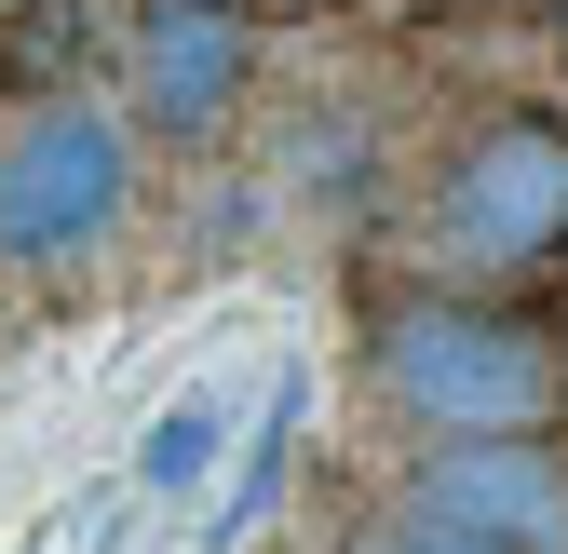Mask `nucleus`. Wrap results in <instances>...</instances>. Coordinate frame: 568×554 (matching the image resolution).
<instances>
[{
	"mask_svg": "<svg viewBox=\"0 0 568 554\" xmlns=\"http://www.w3.org/2000/svg\"><path fill=\"white\" fill-rule=\"evenodd\" d=\"M366 379L379 406L434 447V433H541L568 406V352L541 311H501V298H460V285H406L379 298L366 325Z\"/></svg>",
	"mask_w": 568,
	"mask_h": 554,
	"instance_id": "obj_1",
	"label": "nucleus"
},
{
	"mask_svg": "<svg viewBox=\"0 0 568 554\" xmlns=\"http://www.w3.org/2000/svg\"><path fill=\"white\" fill-rule=\"evenodd\" d=\"M135 217V122L122 95L54 82L0 135V270H68Z\"/></svg>",
	"mask_w": 568,
	"mask_h": 554,
	"instance_id": "obj_2",
	"label": "nucleus"
},
{
	"mask_svg": "<svg viewBox=\"0 0 568 554\" xmlns=\"http://www.w3.org/2000/svg\"><path fill=\"white\" fill-rule=\"evenodd\" d=\"M434 230L460 270H555L568 257V122L555 109H501V122H474L447 176H434Z\"/></svg>",
	"mask_w": 568,
	"mask_h": 554,
	"instance_id": "obj_3",
	"label": "nucleus"
},
{
	"mask_svg": "<svg viewBox=\"0 0 568 554\" xmlns=\"http://www.w3.org/2000/svg\"><path fill=\"white\" fill-rule=\"evenodd\" d=\"M257 95V0H135L122 14V122L203 150Z\"/></svg>",
	"mask_w": 568,
	"mask_h": 554,
	"instance_id": "obj_4",
	"label": "nucleus"
},
{
	"mask_svg": "<svg viewBox=\"0 0 568 554\" xmlns=\"http://www.w3.org/2000/svg\"><path fill=\"white\" fill-rule=\"evenodd\" d=\"M406 514L419 527H460V541H501V554H568V447L541 433H434L406 473Z\"/></svg>",
	"mask_w": 568,
	"mask_h": 554,
	"instance_id": "obj_5",
	"label": "nucleus"
},
{
	"mask_svg": "<svg viewBox=\"0 0 568 554\" xmlns=\"http://www.w3.org/2000/svg\"><path fill=\"white\" fill-rule=\"evenodd\" d=\"M82 54H95V28H82V0H14L0 14V95H54V82H82Z\"/></svg>",
	"mask_w": 568,
	"mask_h": 554,
	"instance_id": "obj_6",
	"label": "nucleus"
},
{
	"mask_svg": "<svg viewBox=\"0 0 568 554\" xmlns=\"http://www.w3.org/2000/svg\"><path fill=\"white\" fill-rule=\"evenodd\" d=\"M298 406H312V366H284V379H271V420H257V447H244V488H231V514H217V541H257V527L284 514V447H298Z\"/></svg>",
	"mask_w": 568,
	"mask_h": 554,
	"instance_id": "obj_7",
	"label": "nucleus"
},
{
	"mask_svg": "<svg viewBox=\"0 0 568 554\" xmlns=\"http://www.w3.org/2000/svg\"><path fill=\"white\" fill-rule=\"evenodd\" d=\"M203 460H217V406H176L150 433V488H203Z\"/></svg>",
	"mask_w": 568,
	"mask_h": 554,
	"instance_id": "obj_8",
	"label": "nucleus"
},
{
	"mask_svg": "<svg viewBox=\"0 0 568 554\" xmlns=\"http://www.w3.org/2000/svg\"><path fill=\"white\" fill-rule=\"evenodd\" d=\"M406 554H501V541H460V527H419L406 514Z\"/></svg>",
	"mask_w": 568,
	"mask_h": 554,
	"instance_id": "obj_9",
	"label": "nucleus"
},
{
	"mask_svg": "<svg viewBox=\"0 0 568 554\" xmlns=\"http://www.w3.org/2000/svg\"><path fill=\"white\" fill-rule=\"evenodd\" d=\"M541 14H555V41H568V0H541Z\"/></svg>",
	"mask_w": 568,
	"mask_h": 554,
	"instance_id": "obj_10",
	"label": "nucleus"
},
{
	"mask_svg": "<svg viewBox=\"0 0 568 554\" xmlns=\"http://www.w3.org/2000/svg\"><path fill=\"white\" fill-rule=\"evenodd\" d=\"M0 14H14V0H0Z\"/></svg>",
	"mask_w": 568,
	"mask_h": 554,
	"instance_id": "obj_11",
	"label": "nucleus"
}]
</instances>
